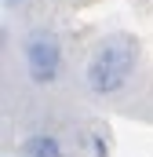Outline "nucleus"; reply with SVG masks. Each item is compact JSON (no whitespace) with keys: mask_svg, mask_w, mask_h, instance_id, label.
Listing matches in <instances>:
<instances>
[{"mask_svg":"<svg viewBox=\"0 0 153 157\" xmlns=\"http://www.w3.org/2000/svg\"><path fill=\"white\" fill-rule=\"evenodd\" d=\"M135 62H139V48L131 37H110L99 44V51L88 59V88L95 95H117L131 73H135Z\"/></svg>","mask_w":153,"mask_h":157,"instance_id":"obj_1","label":"nucleus"},{"mask_svg":"<svg viewBox=\"0 0 153 157\" xmlns=\"http://www.w3.org/2000/svg\"><path fill=\"white\" fill-rule=\"evenodd\" d=\"M15 4H18V0H4V7H15Z\"/></svg>","mask_w":153,"mask_h":157,"instance_id":"obj_4","label":"nucleus"},{"mask_svg":"<svg viewBox=\"0 0 153 157\" xmlns=\"http://www.w3.org/2000/svg\"><path fill=\"white\" fill-rule=\"evenodd\" d=\"M26 66H29V77L47 84V80L58 77V66H62V48H58V37L47 33V29H37L26 37Z\"/></svg>","mask_w":153,"mask_h":157,"instance_id":"obj_2","label":"nucleus"},{"mask_svg":"<svg viewBox=\"0 0 153 157\" xmlns=\"http://www.w3.org/2000/svg\"><path fill=\"white\" fill-rule=\"evenodd\" d=\"M18 157H66V154H62V143L55 135H29L18 146Z\"/></svg>","mask_w":153,"mask_h":157,"instance_id":"obj_3","label":"nucleus"}]
</instances>
